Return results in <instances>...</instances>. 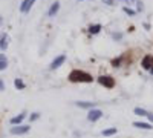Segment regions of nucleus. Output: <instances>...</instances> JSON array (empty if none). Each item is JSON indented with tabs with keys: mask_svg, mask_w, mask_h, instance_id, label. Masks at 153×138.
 I'll return each mask as SVG.
<instances>
[{
	"mask_svg": "<svg viewBox=\"0 0 153 138\" xmlns=\"http://www.w3.org/2000/svg\"><path fill=\"white\" fill-rule=\"evenodd\" d=\"M31 129V126H26V124H16L14 128H11V134L12 135H23L28 134Z\"/></svg>",
	"mask_w": 153,
	"mask_h": 138,
	"instance_id": "nucleus-3",
	"label": "nucleus"
},
{
	"mask_svg": "<svg viewBox=\"0 0 153 138\" xmlns=\"http://www.w3.org/2000/svg\"><path fill=\"white\" fill-rule=\"evenodd\" d=\"M101 31V25H91L89 26V32L91 34H98Z\"/></svg>",
	"mask_w": 153,
	"mask_h": 138,
	"instance_id": "nucleus-14",
	"label": "nucleus"
},
{
	"mask_svg": "<svg viewBox=\"0 0 153 138\" xmlns=\"http://www.w3.org/2000/svg\"><path fill=\"white\" fill-rule=\"evenodd\" d=\"M58 11H60V2H54L52 5H51L49 11H48V16H49V17H54Z\"/></svg>",
	"mask_w": 153,
	"mask_h": 138,
	"instance_id": "nucleus-9",
	"label": "nucleus"
},
{
	"mask_svg": "<svg viewBox=\"0 0 153 138\" xmlns=\"http://www.w3.org/2000/svg\"><path fill=\"white\" fill-rule=\"evenodd\" d=\"M8 66V60H6V55L5 54H0V71H5Z\"/></svg>",
	"mask_w": 153,
	"mask_h": 138,
	"instance_id": "nucleus-12",
	"label": "nucleus"
},
{
	"mask_svg": "<svg viewBox=\"0 0 153 138\" xmlns=\"http://www.w3.org/2000/svg\"><path fill=\"white\" fill-rule=\"evenodd\" d=\"M78 2H80V0H78Z\"/></svg>",
	"mask_w": 153,
	"mask_h": 138,
	"instance_id": "nucleus-29",
	"label": "nucleus"
},
{
	"mask_svg": "<svg viewBox=\"0 0 153 138\" xmlns=\"http://www.w3.org/2000/svg\"><path fill=\"white\" fill-rule=\"evenodd\" d=\"M136 5H138V6H136V9H138V11H143V9H144L143 2H139V0H136Z\"/></svg>",
	"mask_w": 153,
	"mask_h": 138,
	"instance_id": "nucleus-22",
	"label": "nucleus"
},
{
	"mask_svg": "<svg viewBox=\"0 0 153 138\" xmlns=\"http://www.w3.org/2000/svg\"><path fill=\"white\" fill-rule=\"evenodd\" d=\"M9 42V37L6 34H2L0 35V51H6V48H8V43Z\"/></svg>",
	"mask_w": 153,
	"mask_h": 138,
	"instance_id": "nucleus-8",
	"label": "nucleus"
},
{
	"mask_svg": "<svg viewBox=\"0 0 153 138\" xmlns=\"http://www.w3.org/2000/svg\"><path fill=\"white\" fill-rule=\"evenodd\" d=\"M124 2H133V0H124Z\"/></svg>",
	"mask_w": 153,
	"mask_h": 138,
	"instance_id": "nucleus-26",
	"label": "nucleus"
},
{
	"mask_svg": "<svg viewBox=\"0 0 153 138\" xmlns=\"http://www.w3.org/2000/svg\"><path fill=\"white\" fill-rule=\"evenodd\" d=\"M98 83L103 84L104 87H109V89H112V87L115 86V78L110 77V75H101V77H98Z\"/></svg>",
	"mask_w": 153,
	"mask_h": 138,
	"instance_id": "nucleus-2",
	"label": "nucleus"
},
{
	"mask_svg": "<svg viewBox=\"0 0 153 138\" xmlns=\"http://www.w3.org/2000/svg\"><path fill=\"white\" fill-rule=\"evenodd\" d=\"M69 81L71 83H92L94 78H92V75L91 74H87L84 71H80V69H74L71 71L69 74Z\"/></svg>",
	"mask_w": 153,
	"mask_h": 138,
	"instance_id": "nucleus-1",
	"label": "nucleus"
},
{
	"mask_svg": "<svg viewBox=\"0 0 153 138\" xmlns=\"http://www.w3.org/2000/svg\"><path fill=\"white\" fill-rule=\"evenodd\" d=\"M66 61V55H58V57H55L54 60H52V63L49 65V69L51 71H54V69H57V68H60L63 63Z\"/></svg>",
	"mask_w": 153,
	"mask_h": 138,
	"instance_id": "nucleus-5",
	"label": "nucleus"
},
{
	"mask_svg": "<svg viewBox=\"0 0 153 138\" xmlns=\"http://www.w3.org/2000/svg\"><path fill=\"white\" fill-rule=\"evenodd\" d=\"M121 61H123V58L120 57V58H117V60H113V61H112V65H113L115 68H120V65H121Z\"/></svg>",
	"mask_w": 153,
	"mask_h": 138,
	"instance_id": "nucleus-20",
	"label": "nucleus"
},
{
	"mask_svg": "<svg viewBox=\"0 0 153 138\" xmlns=\"http://www.w3.org/2000/svg\"><path fill=\"white\" fill-rule=\"evenodd\" d=\"M112 37H113L115 40H121V39H123V34H121V32H113Z\"/></svg>",
	"mask_w": 153,
	"mask_h": 138,
	"instance_id": "nucleus-21",
	"label": "nucleus"
},
{
	"mask_svg": "<svg viewBox=\"0 0 153 138\" xmlns=\"http://www.w3.org/2000/svg\"><path fill=\"white\" fill-rule=\"evenodd\" d=\"M14 86L17 87V89H25V83H23L20 78H16V80H14Z\"/></svg>",
	"mask_w": 153,
	"mask_h": 138,
	"instance_id": "nucleus-17",
	"label": "nucleus"
},
{
	"mask_svg": "<svg viewBox=\"0 0 153 138\" xmlns=\"http://www.w3.org/2000/svg\"><path fill=\"white\" fill-rule=\"evenodd\" d=\"M101 134H103L104 137H110V135H115V134H117V128H110V129H104V131L101 132Z\"/></svg>",
	"mask_w": 153,
	"mask_h": 138,
	"instance_id": "nucleus-16",
	"label": "nucleus"
},
{
	"mask_svg": "<svg viewBox=\"0 0 153 138\" xmlns=\"http://www.w3.org/2000/svg\"><path fill=\"white\" fill-rule=\"evenodd\" d=\"M133 126H135V128H138V129H146V131L153 129L150 123H141V121H135V123H133Z\"/></svg>",
	"mask_w": 153,
	"mask_h": 138,
	"instance_id": "nucleus-11",
	"label": "nucleus"
},
{
	"mask_svg": "<svg viewBox=\"0 0 153 138\" xmlns=\"http://www.w3.org/2000/svg\"><path fill=\"white\" fill-rule=\"evenodd\" d=\"M124 12H126V14H129V16H135V14H136V11L130 9L129 6H124Z\"/></svg>",
	"mask_w": 153,
	"mask_h": 138,
	"instance_id": "nucleus-18",
	"label": "nucleus"
},
{
	"mask_svg": "<svg viewBox=\"0 0 153 138\" xmlns=\"http://www.w3.org/2000/svg\"><path fill=\"white\" fill-rule=\"evenodd\" d=\"M35 3V0H23L22 5H20V12H23V14H26V12L32 8V5Z\"/></svg>",
	"mask_w": 153,
	"mask_h": 138,
	"instance_id": "nucleus-7",
	"label": "nucleus"
},
{
	"mask_svg": "<svg viewBox=\"0 0 153 138\" xmlns=\"http://www.w3.org/2000/svg\"><path fill=\"white\" fill-rule=\"evenodd\" d=\"M141 66L146 69V71H150L152 68H153V55H146L144 58H143V61H141Z\"/></svg>",
	"mask_w": 153,
	"mask_h": 138,
	"instance_id": "nucleus-6",
	"label": "nucleus"
},
{
	"mask_svg": "<svg viewBox=\"0 0 153 138\" xmlns=\"http://www.w3.org/2000/svg\"><path fill=\"white\" fill-rule=\"evenodd\" d=\"M3 89H5V83L0 80V91H3Z\"/></svg>",
	"mask_w": 153,
	"mask_h": 138,
	"instance_id": "nucleus-25",
	"label": "nucleus"
},
{
	"mask_svg": "<svg viewBox=\"0 0 153 138\" xmlns=\"http://www.w3.org/2000/svg\"><path fill=\"white\" fill-rule=\"evenodd\" d=\"M103 2H104L106 5H109V6H113V3H115L113 0H103Z\"/></svg>",
	"mask_w": 153,
	"mask_h": 138,
	"instance_id": "nucleus-23",
	"label": "nucleus"
},
{
	"mask_svg": "<svg viewBox=\"0 0 153 138\" xmlns=\"http://www.w3.org/2000/svg\"><path fill=\"white\" fill-rule=\"evenodd\" d=\"M25 120V114H20V115H17V117H14V118H11V124H22V121Z\"/></svg>",
	"mask_w": 153,
	"mask_h": 138,
	"instance_id": "nucleus-13",
	"label": "nucleus"
},
{
	"mask_svg": "<svg viewBox=\"0 0 153 138\" xmlns=\"http://www.w3.org/2000/svg\"><path fill=\"white\" fill-rule=\"evenodd\" d=\"M38 118H40V114H38V112H34V114L29 115V120H31V121H35V120H38Z\"/></svg>",
	"mask_w": 153,
	"mask_h": 138,
	"instance_id": "nucleus-19",
	"label": "nucleus"
},
{
	"mask_svg": "<svg viewBox=\"0 0 153 138\" xmlns=\"http://www.w3.org/2000/svg\"><path fill=\"white\" fill-rule=\"evenodd\" d=\"M101 117H103V112H101L100 109H91V110H89V114H87V120L92 121V123L98 121Z\"/></svg>",
	"mask_w": 153,
	"mask_h": 138,
	"instance_id": "nucleus-4",
	"label": "nucleus"
},
{
	"mask_svg": "<svg viewBox=\"0 0 153 138\" xmlns=\"http://www.w3.org/2000/svg\"><path fill=\"white\" fill-rule=\"evenodd\" d=\"M0 23H2V17H0Z\"/></svg>",
	"mask_w": 153,
	"mask_h": 138,
	"instance_id": "nucleus-28",
	"label": "nucleus"
},
{
	"mask_svg": "<svg viewBox=\"0 0 153 138\" xmlns=\"http://www.w3.org/2000/svg\"><path fill=\"white\" fill-rule=\"evenodd\" d=\"M135 114L139 115V117H147L149 112H147L146 109H141V107H135Z\"/></svg>",
	"mask_w": 153,
	"mask_h": 138,
	"instance_id": "nucleus-15",
	"label": "nucleus"
},
{
	"mask_svg": "<svg viewBox=\"0 0 153 138\" xmlns=\"http://www.w3.org/2000/svg\"><path fill=\"white\" fill-rule=\"evenodd\" d=\"M150 72H152V74H153V68H152V69H150Z\"/></svg>",
	"mask_w": 153,
	"mask_h": 138,
	"instance_id": "nucleus-27",
	"label": "nucleus"
},
{
	"mask_svg": "<svg viewBox=\"0 0 153 138\" xmlns=\"http://www.w3.org/2000/svg\"><path fill=\"white\" fill-rule=\"evenodd\" d=\"M97 103H92V101H76V106L81 107V109H94Z\"/></svg>",
	"mask_w": 153,
	"mask_h": 138,
	"instance_id": "nucleus-10",
	"label": "nucleus"
},
{
	"mask_svg": "<svg viewBox=\"0 0 153 138\" xmlns=\"http://www.w3.org/2000/svg\"><path fill=\"white\" fill-rule=\"evenodd\" d=\"M147 118H149V121H150V123H153V114H152V112H149Z\"/></svg>",
	"mask_w": 153,
	"mask_h": 138,
	"instance_id": "nucleus-24",
	"label": "nucleus"
}]
</instances>
